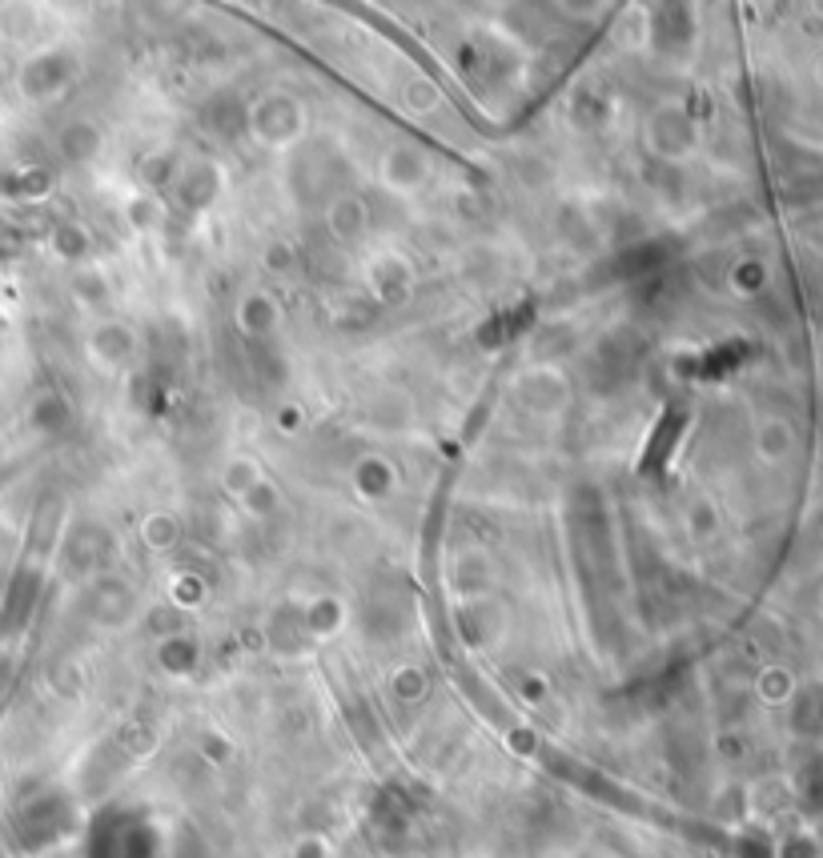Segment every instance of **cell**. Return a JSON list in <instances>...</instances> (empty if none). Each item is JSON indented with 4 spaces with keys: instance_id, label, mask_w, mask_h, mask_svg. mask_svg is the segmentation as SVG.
<instances>
[{
    "instance_id": "obj_1",
    "label": "cell",
    "mask_w": 823,
    "mask_h": 858,
    "mask_svg": "<svg viewBox=\"0 0 823 858\" xmlns=\"http://www.w3.org/2000/svg\"><path fill=\"white\" fill-rule=\"evenodd\" d=\"M643 144L646 153H655L667 165H683L699 149V129L691 125V117L683 109H659L646 117L643 125Z\"/></svg>"
},
{
    "instance_id": "obj_2",
    "label": "cell",
    "mask_w": 823,
    "mask_h": 858,
    "mask_svg": "<svg viewBox=\"0 0 823 858\" xmlns=\"http://www.w3.org/2000/svg\"><path fill=\"white\" fill-rule=\"evenodd\" d=\"M378 181L398 197H418L435 181V161L410 141H394L378 157Z\"/></svg>"
},
{
    "instance_id": "obj_3",
    "label": "cell",
    "mask_w": 823,
    "mask_h": 858,
    "mask_svg": "<svg viewBox=\"0 0 823 858\" xmlns=\"http://www.w3.org/2000/svg\"><path fill=\"white\" fill-rule=\"evenodd\" d=\"M254 132L269 149H290L306 132V109L290 93H269L254 105Z\"/></svg>"
},
{
    "instance_id": "obj_4",
    "label": "cell",
    "mask_w": 823,
    "mask_h": 858,
    "mask_svg": "<svg viewBox=\"0 0 823 858\" xmlns=\"http://www.w3.org/2000/svg\"><path fill=\"white\" fill-rule=\"evenodd\" d=\"M325 229L334 233L338 242H362L370 233V205L354 193H338L325 205Z\"/></svg>"
},
{
    "instance_id": "obj_5",
    "label": "cell",
    "mask_w": 823,
    "mask_h": 858,
    "mask_svg": "<svg viewBox=\"0 0 823 858\" xmlns=\"http://www.w3.org/2000/svg\"><path fill=\"white\" fill-rule=\"evenodd\" d=\"M237 321L249 337H266L278 325V305L266 298V293H245L242 305H237Z\"/></svg>"
},
{
    "instance_id": "obj_6",
    "label": "cell",
    "mask_w": 823,
    "mask_h": 858,
    "mask_svg": "<svg viewBox=\"0 0 823 858\" xmlns=\"http://www.w3.org/2000/svg\"><path fill=\"white\" fill-rule=\"evenodd\" d=\"M89 350L97 353V357H105V350H117V362H121V353L133 350V330H129V325H121V321H105V325H97V330H93Z\"/></svg>"
}]
</instances>
